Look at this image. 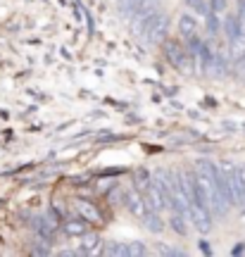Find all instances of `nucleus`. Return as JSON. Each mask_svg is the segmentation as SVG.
Returning a JSON list of instances; mask_svg holds the SVG:
<instances>
[{
    "instance_id": "12",
    "label": "nucleus",
    "mask_w": 245,
    "mask_h": 257,
    "mask_svg": "<svg viewBox=\"0 0 245 257\" xmlns=\"http://www.w3.org/2000/svg\"><path fill=\"white\" fill-rule=\"evenodd\" d=\"M228 57H231V62H238L240 57H245V29L238 34L236 38H231L228 41Z\"/></svg>"
},
{
    "instance_id": "18",
    "label": "nucleus",
    "mask_w": 245,
    "mask_h": 257,
    "mask_svg": "<svg viewBox=\"0 0 245 257\" xmlns=\"http://www.w3.org/2000/svg\"><path fill=\"white\" fill-rule=\"evenodd\" d=\"M134 255H148L146 243H141V240H136V243H127V257H134Z\"/></svg>"
},
{
    "instance_id": "13",
    "label": "nucleus",
    "mask_w": 245,
    "mask_h": 257,
    "mask_svg": "<svg viewBox=\"0 0 245 257\" xmlns=\"http://www.w3.org/2000/svg\"><path fill=\"white\" fill-rule=\"evenodd\" d=\"M143 221H146L148 231H153V233H162L167 226H164V219L162 214H160V210H148V214L143 217Z\"/></svg>"
},
{
    "instance_id": "23",
    "label": "nucleus",
    "mask_w": 245,
    "mask_h": 257,
    "mask_svg": "<svg viewBox=\"0 0 245 257\" xmlns=\"http://www.w3.org/2000/svg\"><path fill=\"white\" fill-rule=\"evenodd\" d=\"M200 248L205 250V252H212V250H209V245H207V240H202V243H200Z\"/></svg>"
},
{
    "instance_id": "3",
    "label": "nucleus",
    "mask_w": 245,
    "mask_h": 257,
    "mask_svg": "<svg viewBox=\"0 0 245 257\" xmlns=\"http://www.w3.org/2000/svg\"><path fill=\"white\" fill-rule=\"evenodd\" d=\"M160 10V0H119V12L136 24Z\"/></svg>"
},
{
    "instance_id": "14",
    "label": "nucleus",
    "mask_w": 245,
    "mask_h": 257,
    "mask_svg": "<svg viewBox=\"0 0 245 257\" xmlns=\"http://www.w3.org/2000/svg\"><path fill=\"white\" fill-rule=\"evenodd\" d=\"M205 34H207L209 38H217L219 34H221V19H219V15L212 12V10L205 15Z\"/></svg>"
},
{
    "instance_id": "7",
    "label": "nucleus",
    "mask_w": 245,
    "mask_h": 257,
    "mask_svg": "<svg viewBox=\"0 0 245 257\" xmlns=\"http://www.w3.org/2000/svg\"><path fill=\"white\" fill-rule=\"evenodd\" d=\"M176 31H179L181 41L191 38L193 34H198V19H195V12H191V10L181 12L179 19H176Z\"/></svg>"
},
{
    "instance_id": "11",
    "label": "nucleus",
    "mask_w": 245,
    "mask_h": 257,
    "mask_svg": "<svg viewBox=\"0 0 245 257\" xmlns=\"http://www.w3.org/2000/svg\"><path fill=\"white\" fill-rule=\"evenodd\" d=\"M169 229L176 233V236H188V217L181 214V212L176 210H169Z\"/></svg>"
},
{
    "instance_id": "20",
    "label": "nucleus",
    "mask_w": 245,
    "mask_h": 257,
    "mask_svg": "<svg viewBox=\"0 0 245 257\" xmlns=\"http://www.w3.org/2000/svg\"><path fill=\"white\" fill-rule=\"evenodd\" d=\"M157 252L160 255H183V250H179V248H167V245H157Z\"/></svg>"
},
{
    "instance_id": "10",
    "label": "nucleus",
    "mask_w": 245,
    "mask_h": 257,
    "mask_svg": "<svg viewBox=\"0 0 245 257\" xmlns=\"http://www.w3.org/2000/svg\"><path fill=\"white\" fill-rule=\"evenodd\" d=\"M62 231L67 233V236H74V238L79 236V238H81L83 233H88V221L83 219V217H76V219H67V221L62 224Z\"/></svg>"
},
{
    "instance_id": "8",
    "label": "nucleus",
    "mask_w": 245,
    "mask_h": 257,
    "mask_svg": "<svg viewBox=\"0 0 245 257\" xmlns=\"http://www.w3.org/2000/svg\"><path fill=\"white\" fill-rule=\"evenodd\" d=\"M245 29V22L240 17H238L236 12H228L226 17H224V22H221V34L226 36V41H231V38H236L240 31Z\"/></svg>"
},
{
    "instance_id": "6",
    "label": "nucleus",
    "mask_w": 245,
    "mask_h": 257,
    "mask_svg": "<svg viewBox=\"0 0 245 257\" xmlns=\"http://www.w3.org/2000/svg\"><path fill=\"white\" fill-rule=\"evenodd\" d=\"M231 188H233L236 207H245V165L233 167V172H231Z\"/></svg>"
},
{
    "instance_id": "21",
    "label": "nucleus",
    "mask_w": 245,
    "mask_h": 257,
    "mask_svg": "<svg viewBox=\"0 0 245 257\" xmlns=\"http://www.w3.org/2000/svg\"><path fill=\"white\" fill-rule=\"evenodd\" d=\"M236 15L245 22V0H236Z\"/></svg>"
},
{
    "instance_id": "1",
    "label": "nucleus",
    "mask_w": 245,
    "mask_h": 257,
    "mask_svg": "<svg viewBox=\"0 0 245 257\" xmlns=\"http://www.w3.org/2000/svg\"><path fill=\"white\" fill-rule=\"evenodd\" d=\"M131 27H134V34H136V36H143L150 46H160V43H164V41L169 38L172 17H169L164 10H157L150 17L141 19V22L131 24Z\"/></svg>"
},
{
    "instance_id": "9",
    "label": "nucleus",
    "mask_w": 245,
    "mask_h": 257,
    "mask_svg": "<svg viewBox=\"0 0 245 257\" xmlns=\"http://www.w3.org/2000/svg\"><path fill=\"white\" fill-rule=\"evenodd\" d=\"M74 210L79 212V217H83L88 224H100V221H102L98 207L88 200H74Z\"/></svg>"
},
{
    "instance_id": "4",
    "label": "nucleus",
    "mask_w": 245,
    "mask_h": 257,
    "mask_svg": "<svg viewBox=\"0 0 245 257\" xmlns=\"http://www.w3.org/2000/svg\"><path fill=\"white\" fill-rule=\"evenodd\" d=\"M212 217H214V214H212L207 207H200L195 202L188 205V221L193 224V229L200 231V233H209V229H212Z\"/></svg>"
},
{
    "instance_id": "5",
    "label": "nucleus",
    "mask_w": 245,
    "mask_h": 257,
    "mask_svg": "<svg viewBox=\"0 0 245 257\" xmlns=\"http://www.w3.org/2000/svg\"><path fill=\"white\" fill-rule=\"evenodd\" d=\"M121 202L127 205V210L134 214V217H138V219H143L148 214V202L146 198H143V193L138 191V188H129V191H124V195H121Z\"/></svg>"
},
{
    "instance_id": "22",
    "label": "nucleus",
    "mask_w": 245,
    "mask_h": 257,
    "mask_svg": "<svg viewBox=\"0 0 245 257\" xmlns=\"http://www.w3.org/2000/svg\"><path fill=\"white\" fill-rule=\"evenodd\" d=\"M240 252H245V243H240V245L233 248V255H240Z\"/></svg>"
},
{
    "instance_id": "19",
    "label": "nucleus",
    "mask_w": 245,
    "mask_h": 257,
    "mask_svg": "<svg viewBox=\"0 0 245 257\" xmlns=\"http://www.w3.org/2000/svg\"><path fill=\"white\" fill-rule=\"evenodd\" d=\"M207 3H209V10L217 12V15L226 12V8H228V0H207Z\"/></svg>"
},
{
    "instance_id": "17",
    "label": "nucleus",
    "mask_w": 245,
    "mask_h": 257,
    "mask_svg": "<svg viewBox=\"0 0 245 257\" xmlns=\"http://www.w3.org/2000/svg\"><path fill=\"white\" fill-rule=\"evenodd\" d=\"M102 255H124L127 257V243H117V240H109L102 248Z\"/></svg>"
},
{
    "instance_id": "2",
    "label": "nucleus",
    "mask_w": 245,
    "mask_h": 257,
    "mask_svg": "<svg viewBox=\"0 0 245 257\" xmlns=\"http://www.w3.org/2000/svg\"><path fill=\"white\" fill-rule=\"evenodd\" d=\"M162 46H164V57H167V62L172 64L174 69H179L181 74H193L198 69V57L188 53V48H186L183 41L167 38Z\"/></svg>"
},
{
    "instance_id": "16",
    "label": "nucleus",
    "mask_w": 245,
    "mask_h": 257,
    "mask_svg": "<svg viewBox=\"0 0 245 257\" xmlns=\"http://www.w3.org/2000/svg\"><path fill=\"white\" fill-rule=\"evenodd\" d=\"M183 3H186V8L191 10V12H195V15H202V17H205V15L209 12L207 0H183Z\"/></svg>"
},
{
    "instance_id": "15",
    "label": "nucleus",
    "mask_w": 245,
    "mask_h": 257,
    "mask_svg": "<svg viewBox=\"0 0 245 257\" xmlns=\"http://www.w3.org/2000/svg\"><path fill=\"white\" fill-rule=\"evenodd\" d=\"M98 248H100L98 233H83V236H81V243H79V252L93 255V252H98Z\"/></svg>"
}]
</instances>
